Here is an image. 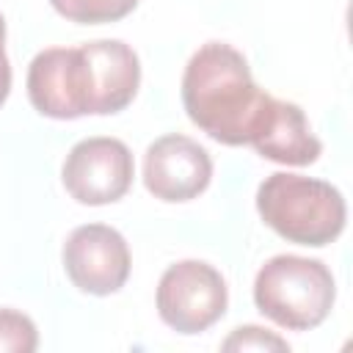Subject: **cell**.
Wrapping results in <instances>:
<instances>
[{
	"label": "cell",
	"mask_w": 353,
	"mask_h": 353,
	"mask_svg": "<svg viewBox=\"0 0 353 353\" xmlns=\"http://www.w3.org/2000/svg\"><path fill=\"white\" fill-rule=\"evenodd\" d=\"M182 105L188 119L212 141L226 146L251 143L268 105L243 52L226 41L201 44L182 74Z\"/></svg>",
	"instance_id": "obj_1"
},
{
	"label": "cell",
	"mask_w": 353,
	"mask_h": 353,
	"mask_svg": "<svg viewBox=\"0 0 353 353\" xmlns=\"http://www.w3.org/2000/svg\"><path fill=\"white\" fill-rule=\"evenodd\" d=\"M256 212L287 243L312 248L334 243L347 218L345 199L331 182L287 171L270 174L259 185Z\"/></svg>",
	"instance_id": "obj_2"
},
{
	"label": "cell",
	"mask_w": 353,
	"mask_h": 353,
	"mask_svg": "<svg viewBox=\"0 0 353 353\" xmlns=\"http://www.w3.org/2000/svg\"><path fill=\"white\" fill-rule=\"evenodd\" d=\"M336 284L320 259L279 254L254 279L256 309L287 331L317 328L334 309Z\"/></svg>",
	"instance_id": "obj_3"
},
{
	"label": "cell",
	"mask_w": 353,
	"mask_h": 353,
	"mask_svg": "<svg viewBox=\"0 0 353 353\" xmlns=\"http://www.w3.org/2000/svg\"><path fill=\"white\" fill-rule=\"evenodd\" d=\"M229 290L223 276L201 262L182 259L165 268L157 284V314L176 334H201L226 314Z\"/></svg>",
	"instance_id": "obj_4"
},
{
	"label": "cell",
	"mask_w": 353,
	"mask_h": 353,
	"mask_svg": "<svg viewBox=\"0 0 353 353\" xmlns=\"http://www.w3.org/2000/svg\"><path fill=\"white\" fill-rule=\"evenodd\" d=\"M135 176L132 152L124 141L97 135L77 141L61 168L66 193L88 207H102L119 201Z\"/></svg>",
	"instance_id": "obj_5"
},
{
	"label": "cell",
	"mask_w": 353,
	"mask_h": 353,
	"mask_svg": "<svg viewBox=\"0 0 353 353\" xmlns=\"http://www.w3.org/2000/svg\"><path fill=\"white\" fill-rule=\"evenodd\" d=\"M63 270L88 295H113L130 276V248L121 232L105 223L77 226L63 243Z\"/></svg>",
	"instance_id": "obj_6"
},
{
	"label": "cell",
	"mask_w": 353,
	"mask_h": 353,
	"mask_svg": "<svg viewBox=\"0 0 353 353\" xmlns=\"http://www.w3.org/2000/svg\"><path fill=\"white\" fill-rule=\"evenodd\" d=\"M28 99L47 119L88 116V72L80 47H47L28 66Z\"/></svg>",
	"instance_id": "obj_7"
},
{
	"label": "cell",
	"mask_w": 353,
	"mask_h": 353,
	"mask_svg": "<svg viewBox=\"0 0 353 353\" xmlns=\"http://www.w3.org/2000/svg\"><path fill=\"white\" fill-rule=\"evenodd\" d=\"M210 179V152L188 135H163L154 143H149L143 154V185L160 201H190L207 190Z\"/></svg>",
	"instance_id": "obj_8"
},
{
	"label": "cell",
	"mask_w": 353,
	"mask_h": 353,
	"mask_svg": "<svg viewBox=\"0 0 353 353\" xmlns=\"http://www.w3.org/2000/svg\"><path fill=\"white\" fill-rule=\"evenodd\" d=\"M88 72V116H110L124 110L141 85V61L135 50L119 39H97L80 44Z\"/></svg>",
	"instance_id": "obj_9"
},
{
	"label": "cell",
	"mask_w": 353,
	"mask_h": 353,
	"mask_svg": "<svg viewBox=\"0 0 353 353\" xmlns=\"http://www.w3.org/2000/svg\"><path fill=\"white\" fill-rule=\"evenodd\" d=\"M251 146L259 157L281 165H312L323 152V143L312 132L306 113L295 102H284L276 97H270Z\"/></svg>",
	"instance_id": "obj_10"
},
{
	"label": "cell",
	"mask_w": 353,
	"mask_h": 353,
	"mask_svg": "<svg viewBox=\"0 0 353 353\" xmlns=\"http://www.w3.org/2000/svg\"><path fill=\"white\" fill-rule=\"evenodd\" d=\"M50 6L69 22L105 25V22H119L127 14H132L138 0H50Z\"/></svg>",
	"instance_id": "obj_11"
},
{
	"label": "cell",
	"mask_w": 353,
	"mask_h": 353,
	"mask_svg": "<svg viewBox=\"0 0 353 353\" xmlns=\"http://www.w3.org/2000/svg\"><path fill=\"white\" fill-rule=\"evenodd\" d=\"M36 347V323L17 309H0V353H33Z\"/></svg>",
	"instance_id": "obj_12"
},
{
	"label": "cell",
	"mask_w": 353,
	"mask_h": 353,
	"mask_svg": "<svg viewBox=\"0 0 353 353\" xmlns=\"http://www.w3.org/2000/svg\"><path fill=\"white\" fill-rule=\"evenodd\" d=\"M223 350H290L287 339L276 336L273 331H265L259 325H240L234 328L223 345Z\"/></svg>",
	"instance_id": "obj_13"
},
{
	"label": "cell",
	"mask_w": 353,
	"mask_h": 353,
	"mask_svg": "<svg viewBox=\"0 0 353 353\" xmlns=\"http://www.w3.org/2000/svg\"><path fill=\"white\" fill-rule=\"evenodd\" d=\"M8 91H11V63L6 55V19L0 14V108L8 99Z\"/></svg>",
	"instance_id": "obj_14"
}]
</instances>
